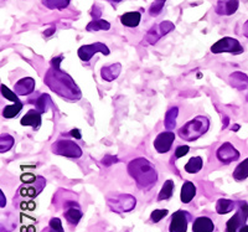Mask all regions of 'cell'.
Segmentation results:
<instances>
[{
  "mask_svg": "<svg viewBox=\"0 0 248 232\" xmlns=\"http://www.w3.org/2000/svg\"><path fill=\"white\" fill-rule=\"evenodd\" d=\"M45 83L51 91L67 101H78L82 97L81 90L72 77L63 72L60 66H51L45 76Z\"/></svg>",
  "mask_w": 248,
  "mask_h": 232,
  "instance_id": "obj_1",
  "label": "cell"
},
{
  "mask_svg": "<svg viewBox=\"0 0 248 232\" xmlns=\"http://www.w3.org/2000/svg\"><path fill=\"white\" fill-rule=\"evenodd\" d=\"M128 173L140 190H149L156 184L158 174L154 165L145 158H137L128 164Z\"/></svg>",
  "mask_w": 248,
  "mask_h": 232,
  "instance_id": "obj_2",
  "label": "cell"
},
{
  "mask_svg": "<svg viewBox=\"0 0 248 232\" xmlns=\"http://www.w3.org/2000/svg\"><path fill=\"white\" fill-rule=\"evenodd\" d=\"M210 121L203 116L195 117L179 129V136L186 142H194L209 130Z\"/></svg>",
  "mask_w": 248,
  "mask_h": 232,
  "instance_id": "obj_3",
  "label": "cell"
},
{
  "mask_svg": "<svg viewBox=\"0 0 248 232\" xmlns=\"http://www.w3.org/2000/svg\"><path fill=\"white\" fill-rule=\"evenodd\" d=\"M107 204L109 206V209L114 213H128V211H132L134 207H136L137 200L134 196L128 195V194H122V195L113 196V198L107 199Z\"/></svg>",
  "mask_w": 248,
  "mask_h": 232,
  "instance_id": "obj_4",
  "label": "cell"
},
{
  "mask_svg": "<svg viewBox=\"0 0 248 232\" xmlns=\"http://www.w3.org/2000/svg\"><path fill=\"white\" fill-rule=\"evenodd\" d=\"M52 152L56 155L67 156V158H79L82 156V149L78 144L71 140H57L52 144Z\"/></svg>",
  "mask_w": 248,
  "mask_h": 232,
  "instance_id": "obj_5",
  "label": "cell"
},
{
  "mask_svg": "<svg viewBox=\"0 0 248 232\" xmlns=\"http://www.w3.org/2000/svg\"><path fill=\"white\" fill-rule=\"evenodd\" d=\"M237 205H238V210L233 217L227 221L225 232H237V230H240L246 225V221L248 218V204L246 201H238Z\"/></svg>",
  "mask_w": 248,
  "mask_h": 232,
  "instance_id": "obj_6",
  "label": "cell"
},
{
  "mask_svg": "<svg viewBox=\"0 0 248 232\" xmlns=\"http://www.w3.org/2000/svg\"><path fill=\"white\" fill-rule=\"evenodd\" d=\"M211 52L214 54L230 52L232 55H241L243 52V47L238 40L233 37H223L211 46Z\"/></svg>",
  "mask_w": 248,
  "mask_h": 232,
  "instance_id": "obj_7",
  "label": "cell"
},
{
  "mask_svg": "<svg viewBox=\"0 0 248 232\" xmlns=\"http://www.w3.org/2000/svg\"><path fill=\"white\" fill-rule=\"evenodd\" d=\"M97 52H101L103 55H109L110 51L109 48L102 43H94L91 44V45H83L78 48L77 51V55L79 56V59L85 62H88L91 59H92Z\"/></svg>",
  "mask_w": 248,
  "mask_h": 232,
  "instance_id": "obj_8",
  "label": "cell"
},
{
  "mask_svg": "<svg viewBox=\"0 0 248 232\" xmlns=\"http://www.w3.org/2000/svg\"><path fill=\"white\" fill-rule=\"evenodd\" d=\"M174 29L175 26L171 21H163V23H160L159 25L153 26L149 31H148L145 39H147V41L150 45H153V44L156 43L158 40H160L164 35H167L169 34L170 31H172Z\"/></svg>",
  "mask_w": 248,
  "mask_h": 232,
  "instance_id": "obj_9",
  "label": "cell"
},
{
  "mask_svg": "<svg viewBox=\"0 0 248 232\" xmlns=\"http://www.w3.org/2000/svg\"><path fill=\"white\" fill-rule=\"evenodd\" d=\"M190 216L189 213L179 210L176 213L172 214L171 221H170L169 231L170 232H186L187 231V224H189Z\"/></svg>",
  "mask_w": 248,
  "mask_h": 232,
  "instance_id": "obj_10",
  "label": "cell"
},
{
  "mask_svg": "<svg viewBox=\"0 0 248 232\" xmlns=\"http://www.w3.org/2000/svg\"><path fill=\"white\" fill-rule=\"evenodd\" d=\"M217 159L225 165L231 164L232 161H236L240 158V152L231 144V143H223L216 152Z\"/></svg>",
  "mask_w": 248,
  "mask_h": 232,
  "instance_id": "obj_11",
  "label": "cell"
},
{
  "mask_svg": "<svg viewBox=\"0 0 248 232\" xmlns=\"http://www.w3.org/2000/svg\"><path fill=\"white\" fill-rule=\"evenodd\" d=\"M175 140V133L174 132H163V133L158 134L156 138L154 140V148L158 153L164 154L168 153L170 149H171V145Z\"/></svg>",
  "mask_w": 248,
  "mask_h": 232,
  "instance_id": "obj_12",
  "label": "cell"
},
{
  "mask_svg": "<svg viewBox=\"0 0 248 232\" xmlns=\"http://www.w3.org/2000/svg\"><path fill=\"white\" fill-rule=\"evenodd\" d=\"M240 0H220L217 3L215 12L218 15H232L237 12Z\"/></svg>",
  "mask_w": 248,
  "mask_h": 232,
  "instance_id": "obj_13",
  "label": "cell"
},
{
  "mask_svg": "<svg viewBox=\"0 0 248 232\" xmlns=\"http://www.w3.org/2000/svg\"><path fill=\"white\" fill-rule=\"evenodd\" d=\"M35 90V79L31 77H25L17 81L14 86V92L17 96H28V94L32 93V91Z\"/></svg>",
  "mask_w": 248,
  "mask_h": 232,
  "instance_id": "obj_14",
  "label": "cell"
},
{
  "mask_svg": "<svg viewBox=\"0 0 248 232\" xmlns=\"http://www.w3.org/2000/svg\"><path fill=\"white\" fill-rule=\"evenodd\" d=\"M20 124L24 125V127H32L34 129H39L40 125H41V113H40L37 109H30L25 116L21 118L20 121Z\"/></svg>",
  "mask_w": 248,
  "mask_h": 232,
  "instance_id": "obj_15",
  "label": "cell"
},
{
  "mask_svg": "<svg viewBox=\"0 0 248 232\" xmlns=\"http://www.w3.org/2000/svg\"><path fill=\"white\" fill-rule=\"evenodd\" d=\"M215 225L211 218L201 216L194 221L192 225V231L194 232H214Z\"/></svg>",
  "mask_w": 248,
  "mask_h": 232,
  "instance_id": "obj_16",
  "label": "cell"
},
{
  "mask_svg": "<svg viewBox=\"0 0 248 232\" xmlns=\"http://www.w3.org/2000/svg\"><path fill=\"white\" fill-rule=\"evenodd\" d=\"M67 206L70 207L65 211V218L67 220L68 224L76 226L82 218V211L79 210L78 205L75 204V202H68Z\"/></svg>",
  "mask_w": 248,
  "mask_h": 232,
  "instance_id": "obj_17",
  "label": "cell"
},
{
  "mask_svg": "<svg viewBox=\"0 0 248 232\" xmlns=\"http://www.w3.org/2000/svg\"><path fill=\"white\" fill-rule=\"evenodd\" d=\"M121 71H122L121 63H114V65L105 66V67H102L101 76L103 79H106V81L110 82V81L116 79L117 77L119 76Z\"/></svg>",
  "mask_w": 248,
  "mask_h": 232,
  "instance_id": "obj_18",
  "label": "cell"
},
{
  "mask_svg": "<svg viewBox=\"0 0 248 232\" xmlns=\"http://www.w3.org/2000/svg\"><path fill=\"white\" fill-rule=\"evenodd\" d=\"M141 15L138 12H129L124 13L121 16V23L127 28H137L140 23Z\"/></svg>",
  "mask_w": 248,
  "mask_h": 232,
  "instance_id": "obj_19",
  "label": "cell"
},
{
  "mask_svg": "<svg viewBox=\"0 0 248 232\" xmlns=\"http://www.w3.org/2000/svg\"><path fill=\"white\" fill-rule=\"evenodd\" d=\"M195 195H196V186L194 185V183H191V181H185L183 187H181V201H183L184 204H189L190 201L194 199Z\"/></svg>",
  "mask_w": 248,
  "mask_h": 232,
  "instance_id": "obj_20",
  "label": "cell"
},
{
  "mask_svg": "<svg viewBox=\"0 0 248 232\" xmlns=\"http://www.w3.org/2000/svg\"><path fill=\"white\" fill-rule=\"evenodd\" d=\"M236 206V202L229 199H220L216 202V213L220 215H225V214L231 213L232 210Z\"/></svg>",
  "mask_w": 248,
  "mask_h": 232,
  "instance_id": "obj_21",
  "label": "cell"
},
{
  "mask_svg": "<svg viewBox=\"0 0 248 232\" xmlns=\"http://www.w3.org/2000/svg\"><path fill=\"white\" fill-rule=\"evenodd\" d=\"M178 113H179L178 107L170 108V109L167 112V114H165V119H164V124H165L167 130H170V132H171V130L175 128V125H176V118H178Z\"/></svg>",
  "mask_w": 248,
  "mask_h": 232,
  "instance_id": "obj_22",
  "label": "cell"
},
{
  "mask_svg": "<svg viewBox=\"0 0 248 232\" xmlns=\"http://www.w3.org/2000/svg\"><path fill=\"white\" fill-rule=\"evenodd\" d=\"M185 171L189 174H196L202 169V158L201 156H194L190 159L185 165Z\"/></svg>",
  "mask_w": 248,
  "mask_h": 232,
  "instance_id": "obj_23",
  "label": "cell"
},
{
  "mask_svg": "<svg viewBox=\"0 0 248 232\" xmlns=\"http://www.w3.org/2000/svg\"><path fill=\"white\" fill-rule=\"evenodd\" d=\"M248 178V158L237 165L233 171V179L237 181H242Z\"/></svg>",
  "mask_w": 248,
  "mask_h": 232,
  "instance_id": "obj_24",
  "label": "cell"
},
{
  "mask_svg": "<svg viewBox=\"0 0 248 232\" xmlns=\"http://www.w3.org/2000/svg\"><path fill=\"white\" fill-rule=\"evenodd\" d=\"M174 181L172 180H167L164 183L163 187H161L160 193L158 195V201L168 200L172 196V193H174Z\"/></svg>",
  "mask_w": 248,
  "mask_h": 232,
  "instance_id": "obj_25",
  "label": "cell"
},
{
  "mask_svg": "<svg viewBox=\"0 0 248 232\" xmlns=\"http://www.w3.org/2000/svg\"><path fill=\"white\" fill-rule=\"evenodd\" d=\"M23 109V103L20 102H14V105H10V106H6L3 110V117L6 119H10V118H14L19 114L20 110Z\"/></svg>",
  "mask_w": 248,
  "mask_h": 232,
  "instance_id": "obj_26",
  "label": "cell"
},
{
  "mask_svg": "<svg viewBox=\"0 0 248 232\" xmlns=\"http://www.w3.org/2000/svg\"><path fill=\"white\" fill-rule=\"evenodd\" d=\"M110 24L106 20L102 19H94L93 21H91L87 25L86 30L87 31H98V30H109Z\"/></svg>",
  "mask_w": 248,
  "mask_h": 232,
  "instance_id": "obj_27",
  "label": "cell"
},
{
  "mask_svg": "<svg viewBox=\"0 0 248 232\" xmlns=\"http://www.w3.org/2000/svg\"><path fill=\"white\" fill-rule=\"evenodd\" d=\"M52 106V101H51L48 94H41L36 101V109L39 110L40 113H46L48 110V107Z\"/></svg>",
  "mask_w": 248,
  "mask_h": 232,
  "instance_id": "obj_28",
  "label": "cell"
},
{
  "mask_svg": "<svg viewBox=\"0 0 248 232\" xmlns=\"http://www.w3.org/2000/svg\"><path fill=\"white\" fill-rule=\"evenodd\" d=\"M46 181L45 183H43V184H40L39 186H25V187H21L20 189V194L23 196H29V198H35V196H37V194L41 193V190L44 189V186H45Z\"/></svg>",
  "mask_w": 248,
  "mask_h": 232,
  "instance_id": "obj_29",
  "label": "cell"
},
{
  "mask_svg": "<svg viewBox=\"0 0 248 232\" xmlns=\"http://www.w3.org/2000/svg\"><path fill=\"white\" fill-rule=\"evenodd\" d=\"M14 143L15 140L12 136H9V134H1V137H0V152H1V153L9 152V150L13 148Z\"/></svg>",
  "mask_w": 248,
  "mask_h": 232,
  "instance_id": "obj_30",
  "label": "cell"
},
{
  "mask_svg": "<svg viewBox=\"0 0 248 232\" xmlns=\"http://www.w3.org/2000/svg\"><path fill=\"white\" fill-rule=\"evenodd\" d=\"M43 4L48 9H65L70 4V0H43Z\"/></svg>",
  "mask_w": 248,
  "mask_h": 232,
  "instance_id": "obj_31",
  "label": "cell"
},
{
  "mask_svg": "<svg viewBox=\"0 0 248 232\" xmlns=\"http://www.w3.org/2000/svg\"><path fill=\"white\" fill-rule=\"evenodd\" d=\"M165 1H167V0H154V3L152 4V6H150L149 9V14L152 15V16H156V15L160 14Z\"/></svg>",
  "mask_w": 248,
  "mask_h": 232,
  "instance_id": "obj_32",
  "label": "cell"
},
{
  "mask_svg": "<svg viewBox=\"0 0 248 232\" xmlns=\"http://www.w3.org/2000/svg\"><path fill=\"white\" fill-rule=\"evenodd\" d=\"M48 226H50V231L48 232H65L62 229V222L59 217L51 218L50 222H48Z\"/></svg>",
  "mask_w": 248,
  "mask_h": 232,
  "instance_id": "obj_33",
  "label": "cell"
},
{
  "mask_svg": "<svg viewBox=\"0 0 248 232\" xmlns=\"http://www.w3.org/2000/svg\"><path fill=\"white\" fill-rule=\"evenodd\" d=\"M1 94L5 97L9 101H13V102H19V98H17V94L13 91L9 90L5 85H1Z\"/></svg>",
  "mask_w": 248,
  "mask_h": 232,
  "instance_id": "obj_34",
  "label": "cell"
},
{
  "mask_svg": "<svg viewBox=\"0 0 248 232\" xmlns=\"http://www.w3.org/2000/svg\"><path fill=\"white\" fill-rule=\"evenodd\" d=\"M168 214H169L168 210H154L152 213V215H150V218H152V221L154 224H156V222H159L161 218L165 217Z\"/></svg>",
  "mask_w": 248,
  "mask_h": 232,
  "instance_id": "obj_35",
  "label": "cell"
},
{
  "mask_svg": "<svg viewBox=\"0 0 248 232\" xmlns=\"http://www.w3.org/2000/svg\"><path fill=\"white\" fill-rule=\"evenodd\" d=\"M190 150V147L189 145H180V147L176 148V150H175V158L179 159V158H183V156H185L186 154L189 153Z\"/></svg>",
  "mask_w": 248,
  "mask_h": 232,
  "instance_id": "obj_36",
  "label": "cell"
},
{
  "mask_svg": "<svg viewBox=\"0 0 248 232\" xmlns=\"http://www.w3.org/2000/svg\"><path fill=\"white\" fill-rule=\"evenodd\" d=\"M37 180V176L32 175V174H24L21 175V181L25 184H30V183H35Z\"/></svg>",
  "mask_w": 248,
  "mask_h": 232,
  "instance_id": "obj_37",
  "label": "cell"
},
{
  "mask_svg": "<svg viewBox=\"0 0 248 232\" xmlns=\"http://www.w3.org/2000/svg\"><path fill=\"white\" fill-rule=\"evenodd\" d=\"M117 161H118V159H117L116 156H113V155H106L105 158L102 159V163H103L106 167H110L113 163H117Z\"/></svg>",
  "mask_w": 248,
  "mask_h": 232,
  "instance_id": "obj_38",
  "label": "cell"
},
{
  "mask_svg": "<svg viewBox=\"0 0 248 232\" xmlns=\"http://www.w3.org/2000/svg\"><path fill=\"white\" fill-rule=\"evenodd\" d=\"M70 134L72 137H74V138H76V139H81V133H79V130L78 129H72L70 132Z\"/></svg>",
  "mask_w": 248,
  "mask_h": 232,
  "instance_id": "obj_39",
  "label": "cell"
},
{
  "mask_svg": "<svg viewBox=\"0 0 248 232\" xmlns=\"http://www.w3.org/2000/svg\"><path fill=\"white\" fill-rule=\"evenodd\" d=\"M0 198H1V205H0V206L4 207V206H5V204H6V200H5V198H4L3 191H1V193H0Z\"/></svg>",
  "mask_w": 248,
  "mask_h": 232,
  "instance_id": "obj_40",
  "label": "cell"
},
{
  "mask_svg": "<svg viewBox=\"0 0 248 232\" xmlns=\"http://www.w3.org/2000/svg\"><path fill=\"white\" fill-rule=\"evenodd\" d=\"M243 34L246 35V37H248V21L245 24V26H243Z\"/></svg>",
  "mask_w": 248,
  "mask_h": 232,
  "instance_id": "obj_41",
  "label": "cell"
},
{
  "mask_svg": "<svg viewBox=\"0 0 248 232\" xmlns=\"http://www.w3.org/2000/svg\"><path fill=\"white\" fill-rule=\"evenodd\" d=\"M238 232H248V226H247V225H245V226L241 227L240 231H238Z\"/></svg>",
  "mask_w": 248,
  "mask_h": 232,
  "instance_id": "obj_42",
  "label": "cell"
},
{
  "mask_svg": "<svg viewBox=\"0 0 248 232\" xmlns=\"http://www.w3.org/2000/svg\"><path fill=\"white\" fill-rule=\"evenodd\" d=\"M238 129H240V125H238V124H236V127L232 128V130H238Z\"/></svg>",
  "mask_w": 248,
  "mask_h": 232,
  "instance_id": "obj_43",
  "label": "cell"
},
{
  "mask_svg": "<svg viewBox=\"0 0 248 232\" xmlns=\"http://www.w3.org/2000/svg\"><path fill=\"white\" fill-rule=\"evenodd\" d=\"M110 1H113V3H119V1H122V0H110Z\"/></svg>",
  "mask_w": 248,
  "mask_h": 232,
  "instance_id": "obj_44",
  "label": "cell"
}]
</instances>
